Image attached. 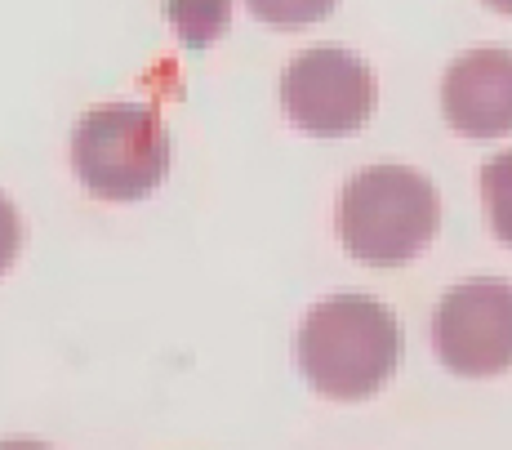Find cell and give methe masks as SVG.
I'll list each match as a JSON object with an SVG mask.
<instances>
[{
  "mask_svg": "<svg viewBox=\"0 0 512 450\" xmlns=\"http://www.w3.org/2000/svg\"><path fill=\"white\" fill-rule=\"evenodd\" d=\"M299 370L334 401L374 397L401 361V326L388 303L370 295H330L294 335Z\"/></svg>",
  "mask_w": 512,
  "mask_h": 450,
  "instance_id": "cell-1",
  "label": "cell"
},
{
  "mask_svg": "<svg viewBox=\"0 0 512 450\" xmlns=\"http://www.w3.org/2000/svg\"><path fill=\"white\" fill-rule=\"evenodd\" d=\"M441 201L428 174L410 165H366L339 197V241L352 259L392 268L432 241Z\"/></svg>",
  "mask_w": 512,
  "mask_h": 450,
  "instance_id": "cell-2",
  "label": "cell"
},
{
  "mask_svg": "<svg viewBox=\"0 0 512 450\" xmlns=\"http://www.w3.org/2000/svg\"><path fill=\"white\" fill-rule=\"evenodd\" d=\"M174 143L161 112L147 103H103L76 121L72 170L94 197L139 201L170 170Z\"/></svg>",
  "mask_w": 512,
  "mask_h": 450,
  "instance_id": "cell-3",
  "label": "cell"
},
{
  "mask_svg": "<svg viewBox=\"0 0 512 450\" xmlns=\"http://www.w3.org/2000/svg\"><path fill=\"white\" fill-rule=\"evenodd\" d=\"M379 103V85L366 58H357L343 45H312L294 54L281 72V107L294 121V130L317 134V139H343L357 134L370 121Z\"/></svg>",
  "mask_w": 512,
  "mask_h": 450,
  "instance_id": "cell-4",
  "label": "cell"
},
{
  "mask_svg": "<svg viewBox=\"0 0 512 450\" xmlns=\"http://www.w3.org/2000/svg\"><path fill=\"white\" fill-rule=\"evenodd\" d=\"M432 348L455 375L512 370V281L477 277L446 290L432 312Z\"/></svg>",
  "mask_w": 512,
  "mask_h": 450,
  "instance_id": "cell-5",
  "label": "cell"
},
{
  "mask_svg": "<svg viewBox=\"0 0 512 450\" xmlns=\"http://www.w3.org/2000/svg\"><path fill=\"white\" fill-rule=\"evenodd\" d=\"M441 112L464 139H499L512 134V50L477 45L446 67Z\"/></svg>",
  "mask_w": 512,
  "mask_h": 450,
  "instance_id": "cell-6",
  "label": "cell"
},
{
  "mask_svg": "<svg viewBox=\"0 0 512 450\" xmlns=\"http://www.w3.org/2000/svg\"><path fill=\"white\" fill-rule=\"evenodd\" d=\"M165 18L174 23V32L183 36V45L205 50L210 41H219L232 23V0H165Z\"/></svg>",
  "mask_w": 512,
  "mask_h": 450,
  "instance_id": "cell-7",
  "label": "cell"
},
{
  "mask_svg": "<svg viewBox=\"0 0 512 450\" xmlns=\"http://www.w3.org/2000/svg\"><path fill=\"white\" fill-rule=\"evenodd\" d=\"M481 201H486L490 232L512 246V148L481 165Z\"/></svg>",
  "mask_w": 512,
  "mask_h": 450,
  "instance_id": "cell-8",
  "label": "cell"
},
{
  "mask_svg": "<svg viewBox=\"0 0 512 450\" xmlns=\"http://www.w3.org/2000/svg\"><path fill=\"white\" fill-rule=\"evenodd\" d=\"M245 5H250L254 18H263L272 27H303L326 18L339 0H245Z\"/></svg>",
  "mask_w": 512,
  "mask_h": 450,
  "instance_id": "cell-9",
  "label": "cell"
},
{
  "mask_svg": "<svg viewBox=\"0 0 512 450\" xmlns=\"http://www.w3.org/2000/svg\"><path fill=\"white\" fill-rule=\"evenodd\" d=\"M18 250H23V219H18L14 201L0 197V277H5L9 263L18 259Z\"/></svg>",
  "mask_w": 512,
  "mask_h": 450,
  "instance_id": "cell-10",
  "label": "cell"
},
{
  "mask_svg": "<svg viewBox=\"0 0 512 450\" xmlns=\"http://www.w3.org/2000/svg\"><path fill=\"white\" fill-rule=\"evenodd\" d=\"M0 450H49L45 442H32V437H5Z\"/></svg>",
  "mask_w": 512,
  "mask_h": 450,
  "instance_id": "cell-11",
  "label": "cell"
},
{
  "mask_svg": "<svg viewBox=\"0 0 512 450\" xmlns=\"http://www.w3.org/2000/svg\"><path fill=\"white\" fill-rule=\"evenodd\" d=\"M490 9H495V14H508L512 18V0H486Z\"/></svg>",
  "mask_w": 512,
  "mask_h": 450,
  "instance_id": "cell-12",
  "label": "cell"
}]
</instances>
